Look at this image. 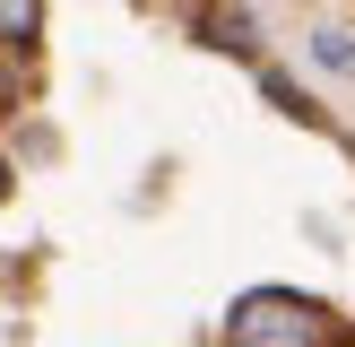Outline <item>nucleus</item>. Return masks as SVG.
I'll use <instances>...</instances> for the list:
<instances>
[{"label": "nucleus", "mask_w": 355, "mask_h": 347, "mask_svg": "<svg viewBox=\"0 0 355 347\" xmlns=\"http://www.w3.org/2000/svg\"><path fill=\"white\" fill-rule=\"evenodd\" d=\"M234 347H329V312L312 295H286V287H260L234 304Z\"/></svg>", "instance_id": "nucleus-1"}, {"label": "nucleus", "mask_w": 355, "mask_h": 347, "mask_svg": "<svg viewBox=\"0 0 355 347\" xmlns=\"http://www.w3.org/2000/svg\"><path fill=\"white\" fill-rule=\"evenodd\" d=\"M35 26H44V0H0V44H17Z\"/></svg>", "instance_id": "nucleus-2"}, {"label": "nucleus", "mask_w": 355, "mask_h": 347, "mask_svg": "<svg viewBox=\"0 0 355 347\" xmlns=\"http://www.w3.org/2000/svg\"><path fill=\"white\" fill-rule=\"evenodd\" d=\"M208 44H225V52H252V26H243V17H208Z\"/></svg>", "instance_id": "nucleus-3"}, {"label": "nucleus", "mask_w": 355, "mask_h": 347, "mask_svg": "<svg viewBox=\"0 0 355 347\" xmlns=\"http://www.w3.org/2000/svg\"><path fill=\"white\" fill-rule=\"evenodd\" d=\"M9 96H17V87H9V69H0V113H9Z\"/></svg>", "instance_id": "nucleus-4"}, {"label": "nucleus", "mask_w": 355, "mask_h": 347, "mask_svg": "<svg viewBox=\"0 0 355 347\" xmlns=\"http://www.w3.org/2000/svg\"><path fill=\"white\" fill-rule=\"evenodd\" d=\"M0 200H9V165H0Z\"/></svg>", "instance_id": "nucleus-5"}]
</instances>
